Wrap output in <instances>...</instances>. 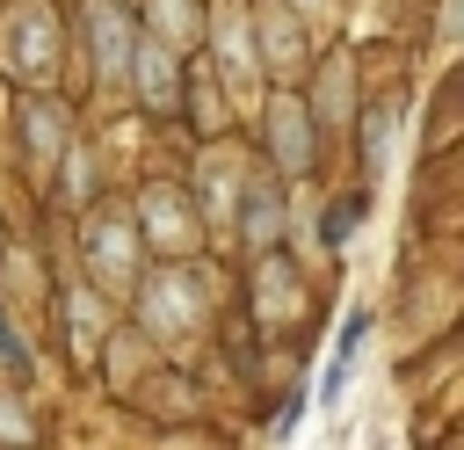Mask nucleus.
<instances>
[{
    "mask_svg": "<svg viewBox=\"0 0 464 450\" xmlns=\"http://www.w3.org/2000/svg\"><path fill=\"white\" fill-rule=\"evenodd\" d=\"M145 218H152L145 232H152L160 247H188V240H196V225H188V203H181V196H167V189H152V196H145Z\"/></svg>",
    "mask_w": 464,
    "mask_h": 450,
    "instance_id": "5",
    "label": "nucleus"
},
{
    "mask_svg": "<svg viewBox=\"0 0 464 450\" xmlns=\"http://www.w3.org/2000/svg\"><path fill=\"white\" fill-rule=\"evenodd\" d=\"M0 435H14V443H22V435H29V421H22V414H14V406H7V399H0Z\"/></svg>",
    "mask_w": 464,
    "mask_h": 450,
    "instance_id": "12",
    "label": "nucleus"
},
{
    "mask_svg": "<svg viewBox=\"0 0 464 450\" xmlns=\"http://www.w3.org/2000/svg\"><path fill=\"white\" fill-rule=\"evenodd\" d=\"M276 152H283V167H304V152H312L304 109H297V102H276Z\"/></svg>",
    "mask_w": 464,
    "mask_h": 450,
    "instance_id": "7",
    "label": "nucleus"
},
{
    "mask_svg": "<svg viewBox=\"0 0 464 450\" xmlns=\"http://www.w3.org/2000/svg\"><path fill=\"white\" fill-rule=\"evenodd\" d=\"M87 254H94V269H102L109 283H130V254H138V247H130V225H123V218H94V225H87Z\"/></svg>",
    "mask_w": 464,
    "mask_h": 450,
    "instance_id": "3",
    "label": "nucleus"
},
{
    "mask_svg": "<svg viewBox=\"0 0 464 450\" xmlns=\"http://www.w3.org/2000/svg\"><path fill=\"white\" fill-rule=\"evenodd\" d=\"M355 348H362V319H348V327H341V341H334V363H326V377H319V399H334V392H341V377H348Z\"/></svg>",
    "mask_w": 464,
    "mask_h": 450,
    "instance_id": "9",
    "label": "nucleus"
},
{
    "mask_svg": "<svg viewBox=\"0 0 464 450\" xmlns=\"http://www.w3.org/2000/svg\"><path fill=\"white\" fill-rule=\"evenodd\" d=\"M138 80H145L152 109H167V102H174V58H167V44H138Z\"/></svg>",
    "mask_w": 464,
    "mask_h": 450,
    "instance_id": "6",
    "label": "nucleus"
},
{
    "mask_svg": "<svg viewBox=\"0 0 464 450\" xmlns=\"http://www.w3.org/2000/svg\"><path fill=\"white\" fill-rule=\"evenodd\" d=\"M160 22H167L174 36H188V0H160Z\"/></svg>",
    "mask_w": 464,
    "mask_h": 450,
    "instance_id": "11",
    "label": "nucleus"
},
{
    "mask_svg": "<svg viewBox=\"0 0 464 450\" xmlns=\"http://www.w3.org/2000/svg\"><path fill=\"white\" fill-rule=\"evenodd\" d=\"M44 36H51V22H44V7H14L7 15V29H0V44H7V65H22V73H44Z\"/></svg>",
    "mask_w": 464,
    "mask_h": 450,
    "instance_id": "2",
    "label": "nucleus"
},
{
    "mask_svg": "<svg viewBox=\"0 0 464 450\" xmlns=\"http://www.w3.org/2000/svg\"><path fill=\"white\" fill-rule=\"evenodd\" d=\"M276 225H283L276 189H254V196H246V240H254V247H268V240H276Z\"/></svg>",
    "mask_w": 464,
    "mask_h": 450,
    "instance_id": "8",
    "label": "nucleus"
},
{
    "mask_svg": "<svg viewBox=\"0 0 464 450\" xmlns=\"http://www.w3.org/2000/svg\"><path fill=\"white\" fill-rule=\"evenodd\" d=\"M196 305H203L196 276H160V283L145 290V319H152L160 334H181V327L196 319Z\"/></svg>",
    "mask_w": 464,
    "mask_h": 450,
    "instance_id": "1",
    "label": "nucleus"
},
{
    "mask_svg": "<svg viewBox=\"0 0 464 450\" xmlns=\"http://www.w3.org/2000/svg\"><path fill=\"white\" fill-rule=\"evenodd\" d=\"M261 29H268V58H276V65H297V29H290V15H283V7H261Z\"/></svg>",
    "mask_w": 464,
    "mask_h": 450,
    "instance_id": "10",
    "label": "nucleus"
},
{
    "mask_svg": "<svg viewBox=\"0 0 464 450\" xmlns=\"http://www.w3.org/2000/svg\"><path fill=\"white\" fill-rule=\"evenodd\" d=\"M0 363H7V370H22V348H14V334H7V327H0Z\"/></svg>",
    "mask_w": 464,
    "mask_h": 450,
    "instance_id": "13",
    "label": "nucleus"
},
{
    "mask_svg": "<svg viewBox=\"0 0 464 450\" xmlns=\"http://www.w3.org/2000/svg\"><path fill=\"white\" fill-rule=\"evenodd\" d=\"M87 22H94V44H102V73H123L130 65V22H123V7L116 0H94Z\"/></svg>",
    "mask_w": 464,
    "mask_h": 450,
    "instance_id": "4",
    "label": "nucleus"
}]
</instances>
